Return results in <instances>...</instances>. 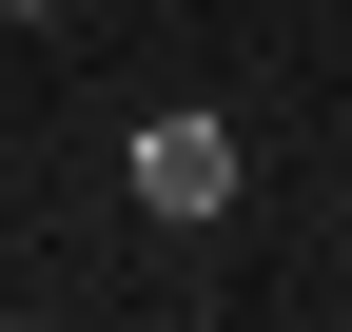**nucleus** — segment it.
<instances>
[{"instance_id": "nucleus-1", "label": "nucleus", "mask_w": 352, "mask_h": 332, "mask_svg": "<svg viewBox=\"0 0 352 332\" xmlns=\"http://www.w3.org/2000/svg\"><path fill=\"white\" fill-rule=\"evenodd\" d=\"M235 176H254V156H235V117H196V98H176V117H138V215L215 235V215H235Z\"/></svg>"}, {"instance_id": "nucleus-2", "label": "nucleus", "mask_w": 352, "mask_h": 332, "mask_svg": "<svg viewBox=\"0 0 352 332\" xmlns=\"http://www.w3.org/2000/svg\"><path fill=\"white\" fill-rule=\"evenodd\" d=\"M0 20H39V0H0Z\"/></svg>"}]
</instances>
